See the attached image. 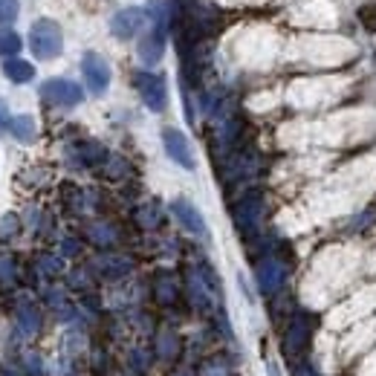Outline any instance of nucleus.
<instances>
[{"instance_id":"nucleus-1","label":"nucleus","mask_w":376,"mask_h":376,"mask_svg":"<svg viewBox=\"0 0 376 376\" xmlns=\"http://www.w3.org/2000/svg\"><path fill=\"white\" fill-rule=\"evenodd\" d=\"M29 47H32V53L38 58H44V61L55 58L61 53V32H58V26L50 23V21H38L32 26V35H29Z\"/></svg>"},{"instance_id":"nucleus-2","label":"nucleus","mask_w":376,"mask_h":376,"mask_svg":"<svg viewBox=\"0 0 376 376\" xmlns=\"http://www.w3.org/2000/svg\"><path fill=\"white\" fill-rule=\"evenodd\" d=\"M81 72H85V81H87V87L96 93V96H102L104 90H107V85H110V67H107V61L104 58H99V55H85V61H81Z\"/></svg>"},{"instance_id":"nucleus-3","label":"nucleus","mask_w":376,"mask_h":376,"mask_svg":"<svg viewBox=\"0 0 376 376\" xmlns=\"http://www.w3.org/2000/svg\"><path fill=\"white\" fill-rule=\"evenodd\" d=\"M136 87L142 93V102L154 113L165 110V104H168V93H165V81L159 75H136Z\"/></svg>"},{"instance_id":"nucleus-4","label":"nucleus","mask_w":376,"mask_h":376,"mask_svg":"<svg viewBox=\"0 0 376 376\" xmlns=\"http://www.w3.org/2000/svg\"><path fill=\"white\" fill-rule=\"evenodd\" d=\"M162 142H165V151H168V156L177 162V165H183V168H194V154H191V145H188V139H186V134H180L177 128H168L162 134Z\"/></svg>"},{"instance_id":"nucleus-5","label":"nucleus","mask_w":376,"mask_h":376,"mask_svg":"<svg viewBox=\"0 0 376 376\" xmlns=\"http://www.w3.org/2000/svg\"><path fill=\"white\" fill-rule=\"evenodd\" d=\"M44 99L64 104V107H75L81 102V90H78V85H72L67 78H53L44 85Z\"/></svg>"},{"instance_id":"nucleus-6","label":"nucleus","mask_w":376,"mask_h":376,"mask_svg":"<svg viewBox=\"0 0 376 376\" xmlns=\"http://www.w3.org/2000/svg\"><path fill=\"white\" fill-rule=\"evenodd\" d=\"M171 212L177 215V220H180L188 232H194V235H200V237H205V235H208L203 215L197 212V208H194L188 200H174V203H171Z\"/></svg>"},{"instance_id":"nucleus-7","label":"nucleus","mask_w":376,"mask_h":376,"mask_svg":"<svg viewBox=\"0 0 376 376\" xmlns=\"http://www.w3.org/2000/svg\"><path fill=\"white\" fill-rule=\"evenodd\" d=\"M286 353H299V350H304L307 348V342H310V327L299 318V321H292V327L286 330Z\"/></svg>"},{"instance_id":"nucleus-8","label":"nucleus","mask_w":376,"mask_h":376,"mask_svg":"<svg viewBox=\"0 0 376 376\" xmlns=\"http://www.w3.org/2000/svg\"><path fill=\"white\" fill-rule=\"evenodd\" d=\"M258 281H261V289L264 292H275L278 286H281V281H284V267H278V264H264L261 269H258Z\"/></svg>"},{"instance_id":"nucleus-9","label":"nucleus","mask_w":376,"mask_h":376,"mask_svg":"<svg viewBox=\"0 0 376 376\" xmlns=\"http://www.w3.org/2000/svg\"><path fill=\"white\" fill-rule=\"evenodd\" d=\"M4 72L9 75V81H18V85H23V81H29V78L35 75L32 64H26V61H21V58H15V55L4 61Z\"/></svg>"},{"instance_id":"nucleus-10","label":"nucleus","mask_w":376,"mask_h":376,"mask_svg":"<svg viewBox=\"0 0 376 376\" xmlns=\"http://www.w3.org/2000/svg\"><path fill=\"white\" fill-rule=\"evenodd\" d=\"M9 131L15 139L29 142L35 136V122H32V116H15V119H9Z\"/></svg>"},{"instance_id":"nucleus-11","label":"nucleus","mask_w":376,"mask_h":376,"mask_svg":"<svg viewBox=\"0 0 376 376\" xmlns=\"http://www.w3.org/2000/svg\"><path fill=\"white\" fill-rule=\"evenodd\" d=\"M18 50H21V41H18V35H15V32H0V53L12 58Z\"/></svg>"},{"instance_id":"nucleus-12","label":"nucleus","mask_w":376,"mask_h":376,"mask_svg":"<svg viewBox=\"0 0 376 376\" xmlns=\"http://www.w3.org/2000/svg\"><path fill=\"white\" fill-rule=\"evenodd\" d=\"M124 26V32H134L136 26H139V9H128L124 15H119L116 18V32Z\"/></svg>"},{"instance_id":"nucleus-13","label":"nucleus","mask_w":376,"mask_h":376,"mask_svg":"<svg viewBox=\"0 0 376 376\" xmlns=\"http://www.w3.org/2000/svg\"><path fill=\"white\" fill-rule=\"evenodd\" d=\"M18 9V0H0V18H12Z\"/></svg>"},{"instance_id":"nucleus-14","label":"nucleus","mask_w":376,"mask_h":376,"mask_svg":"<svg viewBox=\"0 0 376 376\" xmlns=\"http://www.w3.org/2000/svg\"><path fill=\"white\" fill-rule=\"evenodd\" d=\"M6 128H9V110H6L4 99H0V134H4Z\"/></svg>"}]
</instances>
